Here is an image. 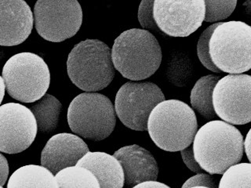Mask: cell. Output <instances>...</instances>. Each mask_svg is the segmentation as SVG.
I'll use <instances>...</instances> for the list:
<instances>
[{
	"label": "cell",
	"instance_id": "obj_1",
	"mask_svg": "<svg viewBox=\"0 0 251 188\" xmlns=\"http://www.w3.org/2000/svg\"><path fill=\"white\" fill-rule=\"evenodd\" d=\"M195 159L202 170L223 174L243 155V137L237 128L225 121H210L196 132L192 141Z\"/></svg>",
	"mask_w": 251,
	"mask_h": 188
},
{
	"label": "cell",
	"instance_id": "obj_2",
	"mask_svg": "<svg viewBox=\"0 0 251 188\" xmlns=\"http://www.w3.org/2000/svg\"><path fill=\"white\" fill-rule=\"evenodd\" d=\"M162 49L147 30L132 28L116 38L112 49L114 68L129 80H144L156 72L162 62Z\"/></svg>",
	"mask_w": 251,
	"mask_h": 188
},
{
	"label": "cell",
	"instance_id": "obj_3",
	"mask_svg": "<svg viewBox=\"0 0 251 188\" xmlns=\"http://www.w3.org/2000/svg\"><path fill=\"white\" fill-rule=\"evenodd\" d=\"M147 126L157 147L176 152L192 144L198 123L194 111L184 102L165 100L153 108Z\"/></svg>",
	"mask_w": 251,
	"mask_h": 188
},
{
	"label": "cell",
	"instance_id": "obj_4",
	"mask_svg": "<svg viewBox=\"0 0 251 188\" xmlns=\"http://www.w3.org/2000/svg\"><path fill=\"white\" fill-rule=\"evenodd\" d=\"M67 70L73 84L86 92L106 88L115 77L112 49L98 39L75 46L68 57Z\"/></svg>",
	"mask_w": 251,
	"mask_h": 188
},
{
	"label": "cell",
	"instance_id": "obj_5",
	"mask_svg": "<svg viewBox=\"0 0 251 188\" xmlns=\"http://www.w3.org/2000/svg\"><path fill=\"white\" fill-rule=\"evenodd\" d=\"M209 54L222 72L241 74L251 68V27L243 22H219L209 40Z\"/></svg>",
	"mask_w": 251,
	"mask_h": 188
},
{
	"label": "cell",
	"instance_id": "obj_6",
	"mask_svg": "<svg viewBox=\"0 0 251 188\" xmlns=\"http://www.w3.org/2000/svg\"><path fill=\"white\" fill-rule=\"evenodd\" d=\"M68 122L73 133L93 141L108 138L116 124L115 107L109 98L98 93H83L71 102Z\"/></svg>",
	"mask_w": 251,
	"mask_h": 188
},
{
	"label": "cell",
	"instance_id": "obj_7",
	"mask_svg": "<svg viewBox=\"0 0 251 188\" xmlns=\"http://www.w3.org/2000/svg\"><path fill=\"white\" fill-rule=\"evenodd\" d=\"M2 78L11 97L23 103H33L47 93L50 73L47 63L39 55L20 53L6 61Z\"/></svg>",
	"mask_w": 251,
	"mask_h": 188
},
{
	"label": "cell",
	"instance_id": "obj_8",
	"mask_svg": "<svg viewBox=\"0 0 251 188\" xmlns=\"http://www.w3.org/2000/svg\"><path fill=\"white\" fill-rule=\"evenodd\" d=\"M34 21L42 38L61 43L80 29L82 7L78 0H38L34 7Z\"/></svg>",
	"mask_w": 251,
	"mask_h": 188
},
{
	"label": "cell",
	"instance_id": "obj_9",
	"mask_svg": "<svg viewBox=\"0 0 251 188\" xmlns=\"http://www.w3.org/2000/svg\"><path fill=\"white\" fill-rule=\"evenodd\" d=\"M163 100L164 94L155 83L126 82L116 94L115 111L126 127L135 131H147L149 115Z\"/></svg>",
	"mask_w": 251,
	"mask_h": 188
},
{
	"label": "cell",
	"instance_id": "obj_10",
	"mask_svg": "<svg viewBox=\"0 0 251 188\" xmlns=\"http://www.w3.org/2000/svg\"><path fill=\"white\" fill-rule=\"evenodd\" d=\"M251 77L230 74L220 78L212 94L217 116L231 125H245L251 121Z\"/></svg>",
	"mask_w": 251,
	"mask_h": 188
},
{
	"label": "cell",
	"instance_id": "obj_11",
	"mask_svg": "<svg viewBox=\"0 0 251 188\" xmlns=\"http://www.w3.org/2000/svg\"><path fill=\"white\" fill-rule=\"evenodd\" d=\"M204 0H154L153 18L160 31L171 37H187L201 27Z\"/></svg>",
	"mask_w": 251,
	"mask_h": 188
},
{
	"label": "cell",
	"instance_id": "obj_12",
	"mask_svg": "<svg viewBox=\"0 0 251 188\" xmlns=\"http://www.w3.org/2000/svg\"><path fill=\"white\" fill-rule=\"evenodd\" d=\"M37 131L36 120L29 108L17 103L0 106V151L12 155L25 151Z\"/></svg>",
	"mask_w": 251,
	"mask_h": 188
},
{
	"label": "cell",
	"instance_id": "obj_13",
	"mask_svg": "<svg viewBox=\"0 0 251 188\" xmlns=\"http://www.w3.org/2000/svg\"><path fill=\"white\" fill-rule=\"evenodd\" d=\"M33 14L25 0H0V46L22 44L31 34Z\"/></svg>",
	"mask_w": 251,
	"mask_h": 188
},
{
	"label": "cell",
	"instance_id": "obj_14",
	"mask_svg": "<svg viewBox=\"0 0 251 188\" xmlns=\"http://www.w3.org/2000/svg\"><path fill=\"white\" fill-rule=\"evenodd\" d=\"M83 140L72 133H59L48 141L41 154V164L53 175L66 167L75 165L88 152Z\"/></svg>",
	"mask_w": 251,
	"mask_h": 188
},
{
	"label": "cell",
	"instance_id": "obj_15",
	"mask_svg": "<svg viewBox=\"0 0 251 188\" xmlns=\"http://www.w3.org/2000/svg\"><path fill=\"white\" fill-rule=\"evenodd\" d=\"M114 156L120 161L124 173V184L134 187L146 180H155L159 174L156 160L151 153L139 145L119 149Z\"/></svg>",
	"mask_w": 251,
	"mask_h": 188
},
{
	"label": "cell",
	"instance_id": "obj_16",
	"mask_svg": "<svg viewBox=\"0 0 251 188\" xmlns=\"http://www.w3.org/2000/svg\"><path fill=\"white\" fill-rule=\"evenodd\" d=\"M76 165L88 168L101 188H122L124 186V169L120 161L107 153L88 152L77 162Z\"/></svg>",
	"mask_w": 251,
	"mask_h": 188
},
{
	"label": "cell",
	"instance_id": "obj_17",
	"mask_svg": "<svg viewBox=\"0 0 251 188\" xmlns=\"http://www.w3.org/2000/svg\"><path fill=\"white\" fill-rule=\"evenodd\" d=\"M57 188L54 175L43 165L28 164L18 168L10 176L7 188Z\"/></svg>",
	"mask_w": 251,
	"mask_h": 188
},
{
	"label": "cell",
	"instance_id": "obj_18",
	"mask_svg": "<svg viewBox=\"0 0 251 188\" xmlns=\"http://www.w3.org/2000/svg\"><path fill=\"white\" fill-rule=\"evenodd\" d=\"M29 109L35 116L39 132L50 133L57 129L62 105L55 96L46 93L44 96L30 106Z\"/></svg>",
	"mask_w": 251,
	"mask_h": 188
},
{
	"label": "cell",
	"instance_id": "obj_19",
	"mask_svg": "<svg viewBox=\"0 0 251 188\" xmlns=\"http://www.w3.org/2000/svg\"><path fill=\"white\" fill-rule=\"evenodd\" d=\"M220 78L213 74L202 77L196 82L191 92L192 108L208 120L214 119L217 116L212 103V94Z\"/></svg>",
	"mask_w": 251,
	"mask_h": 188
},
{
	"label": "cell",
	"instance_id": "obj_20",
	"mask_svg": "<svg viewBox=\"0 0 251 188\" xmlns=\"http://www.w3.org/2000/svg\"><path fill=\"white\" fill-rule=\"evenodd\" d=\"M54 177L57 188H100L96 176L88 168L76 164L63 168Z\"/></svg>",
	"mask_w": 251,
	"mask_h": 188
},
{
	"label": "cell",
	"instance_id": "obj_21",
	"mask_svg": "<svg viewBox=\"0 0 251 188\" xmlns=\"http://www.w3.org/2000/svg\"><path fill=\"white\" fill-rule=\"evenodd\" d=\"M219 188H251V163H236L224 172Z\"/></svg>",
	"mask_w": 251,
	"mask_h": 188
},
{
	"label": "cell",
	"instance_id": "obj_22",
	"mask_svg": "<svg viewBox=\"0 0 251 188\" xmlns=\"http://www.w3.org/2000/svg\"><path fill=\"white\" fill-rule=\"evenodd\" d=\"M204 2L206 8L204 22H218L233 13L237 0H204Z\"/></svg>",
	"mask_w": 251,
	"mask_h": 188
},
{
	"label": "cell",
	"instance_id": "obj_23",
	"mask_svg": "<svg viewBox=\"0 0 251 188\" xmlns=\"http://www.w3.org/2000/svg\"><path fill=\"white\" fill-rule=\"evenodd\" d=\"M218 23L219 22L213 24L206 29L204 30L203 32L200 35L198 44H197V54L200 62L202 63V65L208 70L215 73H221L222 71L214 65V63L212 62L210 59V54H209V40L212 32L218 26Z\"/></svg>",
	"mask_w": 251,
	"mask_h": 188
},
{
	"label": "cell",
	"instance_id": "obj_24",
	"mask_svg": "<svg viewBox=\"0 0 251 188\" xmlns=\"http://www.w3.org/2000/svg\"><path fill=\"white\" fill-rule=\"evenodd\" d=\"M153 2L154 0H142L138 9L137 18L144 29L161 32L153 18Z\"/></svg>",
	"mask_w": 251,
	"mask_h": 188
},
{
	"label": "cell",
	"instance_id": "obj_25",
	"mask_svg": "<svg viewBox=\"0 0 251 188\" xmlns=\"http://www.w3.org/2000/svg\"><path fill=\"white\" fill-rule=\"evenodd\" d=\"M217 188L218 184L217 181L213 176L206 173L200 172L197 173L196 176H192L190 179H188L186 182L182 185L183 188Z\"/></svg>",
	"mask_w": 251,
	"mask_h": 188
},
{
	"label": "cell",
	"instance_id": "obj_26",
	"mask_svg": "<svg viewBox=\"0 0 251 188\" xmlns=\"http://www.w3.org/2000/svg\"><path fill=\"white\" fill-rule=\"evenodd\" d=\"M180 151L183 162L192 172H196V173L202 172V168L200 167V164L195 159L192 144L189 145L188 147H185Z\"/></svg>",
	"mask_w": 251,
	"mask_h": 188
},
{
	"label": "cell",
	"instance_id": "obj_27",
	"mask_svg": "<svg viewBox=\"0 0 251 188\" xmlns=\"http://www.w3.org/2000/svg\"><path fill=\"white\" fill-rule=\"evenodd\" d=\"M9 175V164L7 160L0 153V185L3 187L7 180Z\"/></svg>",
	"mask_w": 251,
	"mask_h": 188
},
{
	"label": "cell",
	"instance_id": "obj_28",
	"mask_svg": "<svg viewBox=\"0 0 251 188\" xmlns=\"http://www.w3.org/2000/svg\"><path fill=\"white\" fill-rule=\"evenodd\" d=\"M133 188H170V187L167 186L166 184L163 183L158 182L155 180H146L143 182L137 184Z\"/></svg>",
	"mask_w": 251,
	"mask_h": 188
},
{
	"label": "cell",
	"instance_id": "obj_29",
	"mask_svg": "<svg viewBox=\"0 0 251 188\" xmlns=\"http://www.w3.org/2000/svg\"><path fill=\"white\" fill-rule=\"evenodd\" d=\"M251 129L247 133V137H246L245 141H243V150H245L246 155H247L248 160L251 161Z\"/></svg>",
	"mask_w": 251,
	"mask_h": 188
},
{
	"label": "cell",
	"instance_id": "obj_30",
	"mask_svg": "<svg viewBox=\"0 0 251 188\" xmlns=\"http://www.w3.org/2000/svg\"><path fill=\"white\" fill-rule=\"evenodd\" d=\"M5 90H6V86H5V83H4L3 78L0 75V104L3 100Z\"/></svg>",
	"mask_w": 251,
	"mask_h": 188
},
{
	"label": "cell",
	"instance_id": "obj_31",
	"mask_svg": "<svg viewBox=\"0 0 251 188\" xmlns=\"http://www.w3.org/2000/svg\"><path fill=\"white\" fill-rule=\"evenodd\" d=\"M2 188V187L1 186V185H0V188Z\"/></svg>",
	"mask_w": 251,
	"mask_h": 188
}]
</instances>
